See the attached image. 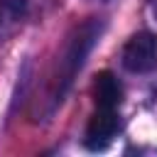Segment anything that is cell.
<instances>
[{
    "mask_svg": "<svg viewBox=\"0 0 157 157\" xmlns=\"http://www.w3.org/2000/svg\"><path fill=\"white\" fill-rule=\"evenodd\" d=\"M123 66L132 74H145L157 66V37L152 32L132 34L123 47Z\"/></svg>",
    "mask_w": 157,
    "mask_h": 157,
    "instance_id": "cell-1",
    "label": "cell"
},
{
    "mask_svg": "<svg viewBox=\"0 0 157 157\" xmlns=\"http://www.w3.org/2000/svg\"><path fill=\"white\" fill-rule=\"evenodd\" d=\"M118 125L120 123L113 108H96V113L86 125V145L91 150H103L118 132Z\"/></svg>",
    "mask_w": 157,
    "mask_h": 157,
    "instance_id": "cell-2",
    "label": "cell"
},
{
    "mask_svg": "<svg viewBox=\"0 0 157 157\" xmlns=\"http://www.w3.org/2000/svg\"><path fill=\"white\" fill-rule=\"evenodd\" d=\"M93 39H96V25H83V27L78 29V34H76V39L69 44L66 56H64V61H61V69H64V78H61L64 86H61V91L66 88V83H69L71 76L76 74V69H81L83 56H86V52L91 49Z\"/></svg>",
    "mask_w": 157,
    "mask_h": 157,
    "instance_id": "cell-3",
    "label": "cell"
},
{
    "mask_svg": "<svg viewBox=\"0 0 157 157\" xmlns=\"http://www.w3.org/2000/svg\"><path fill=\"white\" fill-rule=\"evenodd\" d=\"M123 101V86L110 71H101L93 78V103L96 108H113L118 110Z\"/></svg>",
    "mask_w": 157,
    "mask_h": 157,
    "instance_id": "cell-4",
    "label": "cell"
},
{
    "mask_svg": "<svg viewBox=\"0 0 157 157\" xmlns=\"http://www.w3.org/2000/svg\"><path fill=\"white\" fill-rule=\"evenodd\" d=\"M0 15H2V7H0Z\"/></svg>",
    "mask_w": 157,
    "mask_h": 157,
    "instance_id": "cell-5",
    "label": "cell"
}]
</instances>
